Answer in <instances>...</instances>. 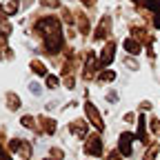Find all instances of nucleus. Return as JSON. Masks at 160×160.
I'll return each mask as SVG.
<instances>
[{
  "label": "nucleus",
  "mask_w": 160,
  "mask_h": 160,
  "mask_svg": "<svg viewBox=\"0 0 160 160\" xmlns=\"http://www.w3.org/2000/svg\"><path fill=\"white\" fill-rule=\"evenodd\" d=\"M36 31H40L45 36V45L49 53H58L62 47V33H60V22L56 18H42L36 22Z\"/></svg>",
  "instance_id": "1"
},
{
  "label": "nucleus",
  "mask_w": 160,
  "mask_h": 160,
  "mask_svg": "<svg viewBox=\"0 0 160 160\" xmlns=\"http://www.w3.org/2000/svg\"><path fill=\"white\" fill-rule=\"evenodd\" d=\"M85 151L91 158H100V153H102V140H100L98 136H91L87 140V145H85Z\"/></svg>",
  "instance_id": "2"
},
{
  "label": "nucleus",
  "mask_w": 160,
  "mask_h": 160,
  "mask_svg": "<svg viewBox=\"0 0 160 160\" xmlns=\"http://www.w3.org/2000/svg\"><path fill=\"white\" fill-rule=\"evenodd\" d=\"M9 147H11V151H18L22 158H29L31 156V145L27 142V140H22V138H13L11 142H9Z\"/></svg>",
  "instance_id": "3"
},
{
  "label": "nucleus",
  "mask_w": 160,
  "mask_h": 160,
  "mask_svg": "<svg viewBox=\"0 0 160 160\" xmlns=\"http://www.w3.org/2000/svg\"><path fill=\"white\" fill-rule=\"evenodd\" d=\"M85 113H87V118H89V122L96 127V129H105V122H102V118H100V113H98V109L91 105V102H87L85 105Z\"/></svg>",
  "instance_id": "4"
},
{
  "label": "nucleus",
  "mask_w": 160,
  "mask_h": 160,
  "mask_svg": "<svg viewBox=\"0 0 160 160\" xmlns=\"http://www.w3.org/2000/svg\"><path fill=\"white\" fill-rule=\"evenodd\" d=\"M113 51H116V42H107V47L102 49V53H100V67L109 65L113 60Z\"/></svg>",
  "instance_id": "5"
},
{
  "label": "nucleus",
  "mask_w": 160,
  "mask_h": 160,
  "mask_svg": "<svg viewBox=\"0 0 160 160\" xmlns=\"http://www.w3.org/2000/svg\"><path fill=\"white\" fill-rule=\"evenodd\" d=\"M131 142H133L131 133H122V136H120L118 147H120V151H122V156H131Z\"/></svg>",
  "instance_id": "6"
},
{
  "label": "nucleus",
  "mask_w": 160,
  "mask_h": 160,
  "mask_svg": "<svg viewBox=\"0 0 160 160\" xmlns=\"http://www.w3.org/2000/svg\"><path fill=\"white\" fill-rule=\"evenodd\" d=\"M69 131L76 138H85L87 136V122H82V120H73V122L69 125Z\"/></svg>",
  "instance_id": "7"
},
{
  "label": "nucleus",
  "mask_w": 160,
  "mask_h": 160,
  "mask_svg": "<svg viewBox=\"0 0 160 160\" xmlns=\"http://www.w3.org/2000/svg\"><path fill=\"white\" fill-rule=\"evenodd\" d=\"M98 69V62H96V53L93 51H87V60H85V78H91V73Z\"/></svg>",
  "instance_id": "8"
},
{
  "label": "nucleus",
  "mask_w": 160,
  "mask_h": 160,
  "mask_svg": "<svg viewBox=\"0 0 160 160\" xmlns=\"http://www.w3.org/2000/svg\"><path fill=\"white\" fill-rule=\"evenodd\" d=\"M109 27H111V20H109V18H102V20H100V25H98V29H96V40L107 38V36H109Z\"/></svg>",
  "instance_id": "9"
},
{
  "label": "nucleus",
  "mask_w": 160,
  "mask_h": 160,
  "mask_svg": "<svg viewBox=\"0 0 160 160\" xmlns=\"http://www.w3.org/2000/svg\"><path fill=\"white\" fill-rule=\"evenodd\" d=\"M40 122H42V131L45 133H53L56 131V120L53 118H40Z\"/></svg>",
  "instance_id": "10"
},
{
  "label": "nucleus",
  "mask_w": 160,
  "mask_h": 160,
  "mask_svg": "<svg viewBox=\"0 0 160 160\" xmlns=\"http://www.w3.org/2000/svg\"><path fill=\"white\" fill-rule=\"evenodd\" d=\"M133 2H140V5H145V7H149L151 11L160 13V0H133Z\"/></svg>",
  "instance_id": "11"
},
{
  "label": "nucleus",
  "mask_w": 160,
  "mask_h": 160,
  "mask_svg": "<svg viewBox=\"0 0 160 160\" xmlns=\"http://www.w3.org/2000/svg\"><path fill=\"white\" fill-rule=\"evenodd\" d=\"M125 49L129 51V53H140V42H136V40H131V38H127L125 40Z\"/></svg>",
  "instance_id": "12"
},
{
  "label": "nucleus",
  "mask_w": 160,
  "mask_h": 160,
  "mask_svg": "<svg viewBox=\"0 0 160 160\" xmlns=\"http://www.w3.org/2000/svg\"><path fill=\"white\" fill-rule=\"evenodd\" d=\"M158 149H160V145H158V142H153V145L147 149V153H145V160H153V158H156V153H158Z\"/></svg>",
  "instance_id": "13"
},
{
  "label": "nucleus",
  "mask_w": 160,
  "mask_h": 160,
  "mask_svg": "<svg viewBox=\"0 0 160 160\" xmlns=\"http://www.w3.org/2000/svg\"><path fill=\"white\" fill-rule=\"evenodd\" d=\"M138 138L142 140V142H147V138H145V118L140 116V120H138Z\"/></svg>",
  "instance_id": "14"
},
{
  "label": "nucleus",
  "mask_w": 160,
  "mask_h": 160,
  "mask_svg": "<svg viewBox=\"0 0 160 160\" xmlns=\"http://www.w3.org/2000/svg\"><path fill=\"white\" fill-rule=\"evenodd\" d=\"M31 69H33L38 76H45V71H47V69H45V65L40 62V60H33V62H31Z\"/></svg>",
  "instance_id": "15"
},
{
  "label": "nucleus",
  "mask_w": 160,
  "mask_h": 160,
  "mask_svg": "<svg viewBox=\"0 0 160 160\" xmlns=\"http://www.w3.org/2000/svg\"><path fill=\"white\" fill-rule=\"evenodd\" d=\"M7 102H9V109H18V107H20V98L13 96V93H9V96H7Z\"/></svg>",
  "instance_id": "16"
},
{
  "label": "nucleus",
  "mask_w": 160,
  "mask_h": 160,
  "mask_svg": "<svg viewBox=\"0 0 160 160\" xmlns=\"http://www.w3.org/2000/svg\"><path fill=\"white\" fill-rule=\"evenodd\" d=\"M113 78H116L113 71H102V73H100V80H102V82H105V80H107V82H111Z\"/></svg>",
  "instance_id": "17"
},
{
  "label": "nucleus",
  "mask_w": 160,
  "mask_h": 160,
  "mask_svg": "<svg viewBox=\"0 0 160 160\" xmlns=\"http://www.w3.org/2000/svg\"><path fill=\"white\" fill-rule=\"evenodd\" d=\"M20 122H22V127H27V129H31V127L36 125V122H33V118H31V116H25L22 120H20Z\"/></svg>",
  "instance_id": "18"
},
{
  "label": "nucleus",
  "mask_w": 160,
  "mask_h": 160,
  "mask_svg": "<svg viewBox=\"0 0 160 160\" xmlns=\"http://www.w3.org/2000/svg\"><path fill=\"white\" fill-rule=\"evenodd\" d=\"M49 156H51V160H62V149H51Z\"/></svg>",
  "instance_id": "19"
},
{
  "label": "nucleus",
  "mask_w": 160,
  "mask_h": 160,
  "mask_svg": "<svg viewBox=\"0 0 160 160\" xmlns=\"http://www.w3.org/2000/svg\"><path fill=\"white\" fill-rule=\"evenodd\" d=\"M56 85H58V78H56V76H47V87H51V89H53Z\"/></svg>",
  "instance_id": "20"
},
{
  "label": "nucleus",
  "mask_w": 160,
  "mask_h": 160,
  "mask_svg": "<svg viewBox=\"0 0 160 160\" xmlns=\"http://www.w3.org/2000/svg\"><path fill=\"white\" fill-rule=\"evenodd\" d=\"M73 82H76L73 76H67V78H65V87H67V89H73Z\"/></svg>",
  "instance_id": "21"
},
{
  "label": "nucleus",
  "mask_w": 160,
  "mask_h": 160,
  "mask_svg": "<svg viewBox=\"0 0 160 160\" xmlns=\"http://www.w3.org/2000/svg\"><path fill=\"white\" fill-rule=\"evenodd\" d=\"M151 129H153L156 133L160 131V120H158V118H153V120H151Z\"/></svg>",
  "instance_id": "22"
},
{
  "label": "nucleus",
  "mask_w": 160,
  "mask_h": 160,
  "mask_svg": "<svg viewBox=\"0 0 160 160\" xmlns=\"http://www.w3.org/2000/svg\"><path fill=\"white\" fill-rule=\"evenodd\" d=\"M0 160H11V158H9V153H7L2 147H0Z\"/></svg>",
  "instance_id": "23"
},
{
  "label": "nucleus",
  "mask_w": 160,
  "mask_h": 160,
  "mask_svg": "<svg viewBox=\"0 0 160 160\" xmlns=\"http://www.w3.org/2000/svg\"><path fill=\"white\" fill-rule=\"evenodd\" d=\"M109 160H120V153H118V151H111V153H109Z\"/></svg>",
  "instance_id": "24"
},
{
  "label": "nucleus",
  "mask_w": 160,
  "mask_h": 160,
  "mask_svg": "<svg viewBox=\"0 0 160 160\" xmlns=\"http://www.w3.org/2000/svg\"><path fill=\"white\" fill-rule=\"evenodd\" d=\"M153 22H156V27H160V13H156V18H153Z\"/></svg>",
  "instance_id": "25"
},
{
  "label": "nucleus",
  "mask_w": 160,
  "mask_h": 160,
  "mask_svg": "<svg viewBox=\"0 0 160 160\" xmlns=\"http://www.w3.org/2000/svg\"><path fill=\"white\" fill-rule=\"evenodd\" d=\"M0 58H2V53H0Z\"/></svg>",
  "instance_id": "26"
}]
</instances>
